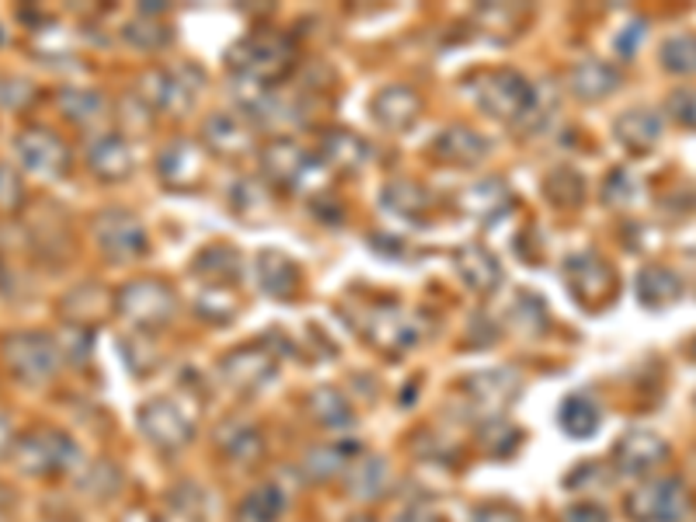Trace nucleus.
Masks as SVG:
<instances>
[{"instance_id":"obj_1","label":"nucleus","mask_w":696,"mask_h":522,"mask_svg":"<svg viewBox=\"0 0 696 522\" xmlns=\"http://www.w3.org/2000/svg\"><path fill=\"white\" fill-rule=\"evenodd\" d=\"M686 488L676 478H652L641 481L631 494L623 509L634 522H679L686 515Z\"/></svg>"},{"instance_id":"obj_2","label":"nucleus","mask_w":696,"mask_h":522,"mask_svg":"<svg viewBox=\"0 0 696 522\" xmlns=\"http://www.w3.org/2000/svg\"><path fill=\"white\" fill-rule=\"evenodd\" d=\"M74 457H77L74 442L56 429H35L25 439H18V446H14V463L25 473H35V478L66 470L74 463Z\"/></svg>"},{"instance_id":"obj_3","label":"nucleus","mask_w":696,"mask_h":522,"mask_svg":"<svg viewBox=\"0 0 696 522\" xmlns=\"http://www.w3.org/2000/svg\"><path fill=\"white\" fill-rule=\"evenodd\" d=\"M4 355L11 363V373L25 379V384H42V379H50L60 363L56 345L45 335H14L4 345Z\"/></svg>"},{"instance_id":"obj_4","label":"nucleus","mask_w":696,"mask_h":522,"mask_svg":"<svg viewBox=\"0 0 696 522\" xmlns=\"http://www.w3.org/2000/svg\"><path fill=\"white\" fill-rule=\"evenodd\" d=\"M668 460V442L647 429H634L627 432L616 449H613V463L620 473H631V478H641V473H652L655 467H662Z\"/></svg>"},{"instance_id":"obj_5","label":"nucleus","mask_w":696,"mask_h":522,"mask_svg":"<svg viewBox=\"0 0 696 522\" xmlns=\"http://www.w3.org/2000/svg\"><path fill=\"white\" fill-rule=\"evenodd\" d=\"M139 425L147 439L157 442L160 449H178L191 439V421L175 400H154V405H147L139 411Z\"/></svg>"},{"instance_id":"obj_6","label":"nucleus","mask_w":696,"mask_h":522,"mask_svg":"<svg viewBox=\"0 0 696 522\" xmlns=\"http://www.w3.org/2000/svg\"><path fill=\"white\" fill-rule=\"evenodd\" d=\"M14 144H18L21 164H25L29 171L50 175V178H56L63 171L66 150H63V144H60V139L50 129H25V133H18Z\"/></svg>"},{"instance_id":"obj_7","label":"nucleus","mask_w":696,"mask_h":522,"mask_svg":"<svg viewBox=\"0 0 696 522\" xmlns=\"http://www.w3.org/2000/svg\"><path fill=\"white\" fill-rule=\"evenodd\" d=\"M98 244L115 258L133 254L143 248V230L129 217H123V212H105L98 220Z\"/></svg>"},{"instance_id":"obj_8","label":"nucleus","mask_w":696,"mask_h":522,"mask_svg":"<svg viewBox=\"0 0 696 522\" xmlns=\"http://www.w3.org/2000/svg\"><path fill=\"white\" fill-rule=\"evenodd\" d=\"M637 296L644 306H668V303H676L683 296V282L679 275L672 272V269H644L641 279H637Z\"/></svg>"},{"instance_id":"obj_9","label":"nucleus","mask_w":696,"mask_h":522,"mask_svg":"<svg viewBox=\"0 0 696 522\" xmlns=\"http://www.w3.org/2000/svg\"><path fill=\"white\" fill-rule=\"evenodd\" d=\"M616 136L623 139V147H634V150H652L662 136V118L655 112H627L616 123Z\"/></svg>"},{"instance_id":"obj_10","label":"nucleus","mask_w":696,"mask_h":522,"mask_svg":"<svg viewBox=\"0 0 696 522\" xmlns=\"http://www.w3.org/2000/svg\"><path fill=\"white\" fill-rule=\"evenodd\" d=\"M599 421H603V411H599V405L592 397L579 394V397H568L564 408H561V425L564 432L574 436V439H589L599 432Z\"/></svg>"},{"instance_id":"obj_11","label":"nucleus","mask_w":696,"mask_h":522,"mask_svg":"<svg viewBox=\"0 0 696 522\" xmlns=\"http://www.w3.org/2000/svg\"><path fill=\"white\" fill-rule=\"evenodd\" d=\"M91 168L102 178H123L129 171V150H126L123 139H115V136L94 139L91 144Z\"/></svg>"},{"instance_id":"obj_12","label":"nucleus","mask_w":696,"mask_h":522,"mask_svg":"<svg viewBox=\"0 0 696 522\" xmlns=\"http://www.w3.org/2000/svg\"><path fill=\"white\" fill-rule=\"evenodd\" d=\"M157 300H172L160 286H154V282H139V286H133L126 296H123V314H129L133 321H160L167 317L164 311H157Z\"/></svg>"},{"instance_id":"obj_13","label":"nucleus","mask_w":696,"mask_h":522,"mask_svg":"<svg viewBox=\"0 0 696 522\" xmlns=\"http://www.w3.org/2000/svg\"><path fill=\"white\" fill-rule=\"evenodd\" d=\"M383 484H387V463L376 460V457L355 460V467L349 470V488H352V494H359V498H373V494H380Z\"/></svg>"},{"instance_id":"obj_14","label":"nucleus","mask_w":696,"mask_h":522,"mask_svg":"<svg viewBox=\"0 0 696 522\" xmlns=\"http://www.w3.org/2000/svg\"><path fill=\"white\" fill-rule=\"evenodd\" d=\"M616 84H620L616 70L606 63H582L574 70V91L585 94V98H603V94H610Z\"/></svg>"},{"instance_id":"obj_15","label":"nucleus","mask_w":696,"mask_h":522,"mask_svg":"<svg viewBox=\"0 0 696 522\" xmlns=\"http://www.w3.org/2000/svg\"><path fill=\"white\" fill-rule=\"evenodd\" d=\"M241 512H245L248 522H276L285 512V494L276 484H266V488H258L254 494L245 498Z\"/></svg>"},{"instance_id":"obj_16","label":"nucleus","mask_w":696,"mask_h":522,"mask_svg":"<svg viewBox=\"0 0 696 522\" xmlns=\"http://www.w3.org/2000/svg\"><path fill=\"white\" fill-rule=\"evenodd\" d=\"M662 63L672 74H696V35H672L662 45Z\"/></svg>"},{"instance_id":"obj_17","label":"nucleus","mask_w":696,"mask_h":522,"mask_svg":"<svg viewBox=\"0 0 696 522\" xmlns=\"http://www.w3.org/2000/svg\"><path fill=\"white\" fill-rule=\"evenodd\" d=\"M314 411L318 418L328 425V429H342V425H352V411L345 400L334 394V390H318L314 397Z\"/></svg>"},{"instance_id":"obj_18","label":"nucleus","mask_w":696,"mask_h":522,"mask_svg":"<svg viewBox=\"0 0 696 522\" xmlns=\"http://www.w3.org/2000/svg\"><path fill=\"white\" fill-rule=\"evenodd\" d=\"M355 449L359 446H328V449H321V453L310 457V470L321 473V478H328V473H334V470H342L345 463H352Z\"/></svg>"},{"instance_id":"obj_19","label":"nucleus","mask_w":696,"mask_h":522,"mask_svg":"<svg viewBox=\"0 0 696 522\" xmlns=\"http://www.w3.org/2000/svg\"><path fill=\"white\" fill-rule=\"evenodd\" d=\"M233 439L220 436V446L237 460H254L258 457V432L254 429H230Z\"/></svg>"},{"instance_id":"obj_20","label":"nucleus","mask_w":696,"mask_h":522,"mask_svg":"<svg viewBox=\"0 0 696 522\" xmlns=\"http://www.w3.org/2000/svg\"><path fill=\"white\" fill-rule=\"evenodd\" d=\"M668 115H676V123L686 129H696V87H679L668 98Z\"/></svg>"},{"instance_id":"obj_21","label":"nucleus","mask_w":696,"mask_h":522,"mask_svg":"<svg viewBox=\"0 0 696 522\" xmlns=\"http://www.w3.org/2000/svg\"><path fill=\"white\" fill-rule=\"evenodd\" d=\"M60 102H63V108H66L70 115L77 118V123H84V118H91V112H94V108H102V102L94 98V94H87V91H66Z\"/></svg>"},{"instance_id":"obj_22","label":"nucleus","mask_w":696,"mask_h":522,"mask_svg":"<svg viewBox=\"0 0 696 522\" xmlns=\"http://www.w3.org/2000/svg\"><path fill=\"white\" fill-rule=\"evenodd\" d=\"M564 522H610V512L603 505H592V502H582V505H574L568 509Z\"/></svg>"},{"instance_id":"obj_23","label":"nucleus","mask_w":696,"mask_h":522,"mask_svg":"<svg viewBox=\"0 0 696 522\" xmlns=\"http://www.w3.org/2000/svg\"><path fill=\"white\" fill-rule=\"evenodd\" d=\"M18 196H21V185H18V178H14V171L0 168V206H14Z\"/></svg>"},{"instance_id":"obj_24","label":"nucleus","mask_w":696,"mask_h":522,"mask_svg":"<svg viewBox=\"0 0 696 522\" xmlns=\"http://www.w3.org/2000/svg\"><path fill=\"white\" fill-rule=\"evenodd\" d=\"M474 522H519V515L509 509H481Z\"/></svg>"},{"instance_id":"obj_25","label":"nucleus","mask_w":696,"mask_h":522,"mask_svg":"<svg viewBox=\"0 0 696 522\" xmlns=\"http://www.w3.org/2000/svg\"><path fill=\"white\" fill-rule=\"evenodd\" d=\"M11 446H14V429H11V421L0 415V457H4Z\"/></svg>"},{"instance_id":"obj_26","label":"nucleus","mask_w":696,"mask_h":522,"mask_svg":"<svg viewBox=\"0 0 696 522\" xmlns=\"http://www.w3.org/2000/svg\"><path fill=\"white\" fill-rule=\"evenodd\" d=\"M693 359H696V342H693Z\"/></svg>"}]
</instances>
